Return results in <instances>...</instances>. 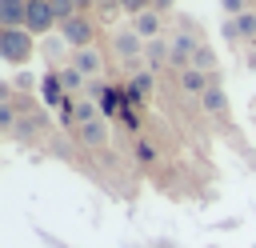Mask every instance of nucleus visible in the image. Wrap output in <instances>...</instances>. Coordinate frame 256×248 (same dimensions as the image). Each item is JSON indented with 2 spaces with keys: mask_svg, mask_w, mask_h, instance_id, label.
<instances>
[{
  "mask_svg": "<svg viewBox=\"0 0 256 248\" xmlns=\"http://www.w3.org/2000/svg\"><path fill=\"white\" fill-rule=\"evenodd\" d=\"M192 68H200V72H208V76H216V68H220V56H216V48L200 40V48L192 52Z\"/></svg>",
  "mask_w": 256,
  "mask_h": 248,
  "instance_id": "nucleus-12",
  "label": "nucleus"
},
{
  "mask_svg": "<svg viewBox=\"0 0 256 248\" xmlns=\"http://www.w3.org/2000/svg\"><path fill=\"white\" fill-rule=\"evenodd\" d=\"M252 4H256V0H252Z\"/></svg>",
  "mask_w": 256,
  "mask_h": 248,
  "instance_id": "nucleus-25",
  "label": "nucleus"
},
{
  "mask_svg": "<svg viewBox=\"0 0 256 248\" xmlns=\"http://www.w3.org/2000/svg\"><path fill=\"white\" fill-rule=\"evenodd\" d=\"M220 36H224V44H240V40H244L236 20H224V24H220Z\"/></svg>",
  "mask_w": 256,
  "mask_h": 248,
  "instance_id": "nucleus-19",
  "label": "nucleus"
},
{
  "mask_svg": "<svg viewBox=\"0 0 256 248\" xmlns=\"http://www.w3.org/2000/svg\"><path fill=\"white\" fill-rule=\"evenodd\" d=\"M52 12H56V20L64 24V20H72V16H80V8L72 4V0H52Z\"/></svg>",
  "mask_w": 256,
  "mask_h": 248,
  "instance_id": "nucleus-18",
  "label": "nucleus"
},
{
  "mask_svg": "<svg viewBox=\"0 0 256 248\" xmlns=\"http://www.w3.org/2000/svg\"><path fill=\"white\" fill-rule=\"evenodd\" d=\"M144 60H148V64H152V72H156L164 60H172V48H168L164 40H148V44H144Z\"/></svg>",
  "mask_w": 256,
  "mask_h": 248,
  "instance_id": "nucleus-13",
  "label": "nucleus"
},
{
  "mask_svg": "<svg viewBox=\"0 0 256 248\" xmlns=\"http://www.w3.org/2000/svg\"><path fill=\"white\" fill-rule=\"evenodd\" d=\"M76 136H80V144H88V148H104V144H108V124H104V120L80 124V128H76Z\"/></svg>",
  "mask_w": 256,
  "mask_h": 248,
  "instance_id": "nucleus-11",
  "label": "nucleus"
},
{
  "mask_svg": "<svg viewBox=\"0 0 256 248\" xmlns=\"http://www.w3.org/2000/svg\"><path fill=\"white\" fill-rule=\"evenodd\" d=\"M200 104H204V112H212V116H228V92L220 88V76H212V88L200 96Z\"/></svg>",
  "mask_w": 256,
  "mask_h": 248,
  "instance_id": "nucleus-9",
  "label": "nucleus"
},
{
  "mask_svg": "<svg viewBox=\"0 0 256 248\" xmlns=\"http://www.w3.org/2000/svg\"><path fill=\"white\" fill-rule=\"evenodd\" d=\"M116 8H120V12H128V20H136L140 12H148V8H152V0H116Z\"/></svg>",
  "mask_w": 256,
  "mask_h": 248,
  "instance_id": "nucleus-17",
  "label": "nucleus"
},
{
  "mask_svg": "<svg viewBox=\"0 0 256 248\" xmlns=\"http://www.w3.org/2000/svg\"><path fill=\"white\" fill-rule=\"evenodd\" d=\"M96 4H104V8H116V0H96Z\"/></svg>",
  "mask_w": 256,
  "mask_h": 248,
  "instance_id": "nucleus-24",
  "label": "nucleus"
},
{
  "mask_svg": "<svg viewBox=\"0 0 256 248\" xmlns=\"http://www.w3.org/2000/svg\"><path fill=\"white\" fill-rule=\"evenodd\" d=\"M32 36H48L52 28H60L56 12H52V0H28V24H24Z\"/></svg>",
  "mask_w": 256,
  "mask_h": 248,
  "instance_id": "nucleus-4",
  "label": "nucleus"
},
{
  "mask_svg": "<svg viewBox=\"0 0 256 248\" xmlns=\"http://www.w3.org/2000/svg\"><path fill=\"white\" fill-rule=\"evenodd\" d=\"M236 24H240V36L244 40H256V8H248L244 16H236Z\"/></svg>",
  "mask_w": 256,
  "mask_h": 248,
  "instance_id": "nucleus-16",
  "label": "nucleus"
},
{
  "mask_svg": "<svg viewBox=\"0 0 256 248\" xmlns=\"http://www.w3.org/2000/svg\"><path fill=\"white\" fill-rule=\"evenodd\" d=\"M60 40H64L72 52L92 48V44H96V24H92V16H88V12H80V16L64 20V24H60Z\"/></svg>",
  "mask_w": 256,
  "mask_h": 248,
  "instance_id": "nucleus-2",
  "label": "nucleus"
},
{
  "mask_svg": "<svg viewBox=\"0 0 256 248\" xmlns=\"http://www.w3.org/2000/svg\"><path fill=\"white\" fill-rule=\"evenodd\" d=\"M72 4H76V8L84 12V8H88V4H96V0H72Z\"/></svg>",
  "mask_w": 256,
  "mask_h": 248,
  "instance_id": "nucleus-23",
  "label": "nucleus"
},
{
  "mask_svg": "<svg viewBox=\"0 0 256 248\" xmlns=\"http://www.w3.org/2000/svg\"><path fill=\"white\" fill-rule=\"evenodd\" d=\"M52 72H56V80H60V88H64L68 96H76V92L84 88V80H88V76H84V72H80L76 64H56Z\"/></svg>",
  "mask_w": 256,
  "mask_h": 248,
  "instance_id": "nucleus-10",
  "label": "nucleus"
},
{
  "mask_svg": "<svg viewBox=\"0 0 256 248\" xmlns=\"http://www.w3.org/2000/svg\"><path fill=\"white\" fill-rule=\"evenodd\" d=\"M176 76H180V88H184L188 96H196V100L212 88V76H208V72H200V68H192V64H188L184 72H176Z\"/></svg>",
  "mask_w": 256,
  "mask_h": 248,
  "instance_id": "nucleus-6",
  "label": "nucleus"
},
{
  "mask_svg": "<svg viewBox=\"0 0 256 248\" xmlns=\"http://www.w3.org/2000/svg\"><path fill=\"white\" fill-rule=\"evenodd\" d=\"M12 88H24V92H32V76H24V72H20V76L12 80Z\"/></svg>",
  "mask_w": 256,
  "mask_h": 248,
  "instance_id": "nucleus-20",
  "label": "nucleus"
},
{
  "mask_svg": "<svg viewBox=\"0 0 256 248\" xmlns=\"http://www.w3.org/2000/svg\"><path fill=\"white\" fill-rule=\"evenodd\" d=\"M28 24V0H0V28H24Z\"/></svg>",
  "mask_w": 256,
  "mask_h": 248,
  "instance_id": "nucleus-7",
  "label": "nucleus"
},
{
  "mask_svg": "<svg viewBox=\"0 0 256 248\" xmlns=\"http://www.w3.org/2000/svg\"><path fill=\"white\" fill-rule=\"evenodd\" d=\"M68 64H76V68H80L88 80H96V76L104 72V56H100V48H96V44H92V48H80V52H72V60H68Z\"/></svg>",
  "mask_w": 256,
  "mask_h": 248,
  "instance_id": "nucleus-5",
  "label": "nucleus"
},
{
  "mask_svg": "<svg viewBox=\"0 0 256 248\" xmlns=\"http://www.w3.org/2000/svg\"><path fill=\"white\" fill-rule=\"evenodd\" d=\"M248 68L256 72V48H248Z\"/></svg>",
  "mask_w": 256,
  "mask_h": 248,
  "instance_id": "nucleus-22",
  "label": "nucleus"
},
{
  "mask_svg": "<svg viewBox=\"0 0 256 248\" xmlns=\"http://www.w3.org/2000/svg\"><path fill=\"white\" fill-rule=\"evenodd\" d=\"M128 24H132V28H136L144 40H156V36L164 32V12L148 8V12H140V16H136V20H128Z\"/></svg>",
  "mask_w": 256,
  "mask_h": 248,
  "instance_id": "nucleus-8",
  "label": "nucleus"
},
{
  "mask_svg": "<svg viewBox=\"0 0 256 248\" xmlns=\"http://www.w3.org/2000/svg\"><path fill=\"white\" fill-rule=\"evenodd\" d=\"M152 8H156V12H164V16H168V12H172V8H176V0H152Z\"/></svg>",
  "mask_w": 256,
  "mask_h": 248,
  "instance_id": "nucleus-21",
  "label": "nucleus"
},
{
  "mask_svg": "<svg viewBox=\"0 0 256 248\" xmlns=\"http://www.w3.org/2000/svg\"><path fill=\"white\" fill-rule=\"evenodd\" d=\"M144 44H148V40H144V36H140V32H136L132 24H128V28H116V32H112V52H116V56H120L124 64L140 60V56H144Z\"/></svg>",
  "mask_w": 256,
  "mask_h": 248,
  "instance_id": "nucleus-3",
  "label": "nucleus"
},
{
  "mask_svg": "<svg viewBox=\"0 0 256 248\" xmlns=\"http://www.w3.org/2000/svg\"><path fill=\"white\" fill-rule=\"evenodd\" d=\"M92 120H100V116H96V104L76 96V128H80V124H92Z\"/></svg>",
  "mask_w": 256,
  "mask_h": 248,
  "instance_id": "nucleus-14",
  "label": "nucleus"
},
{
  "mask_svg": "<svg viewBox=\"0 0 256 248\" xmlns=\"http://www.w3.org/2000/svg\"><path fill=\"white\" fill-rule=\"evenodd\" d=\"M252 8V0H220V12H224V20H236V16H244Z\"/></svg>",
  "mask_w": 256,
  "mask_h": 248,
  "instance_id": "nucleus-15",
  "label": "nucleus"
},
{
  "mask_svg": "<svg viewBox=\"0 0 256 248\" xmlns=\"http://www.w3.org/2000/svg\"><path fill=\"white\" fill-rule=\"evenodd\" d=\"M32 52H36V36L28 28H0V60L4 64L20 68L32 60Z\"/></svg>",
  "mask_w": 256,
  "mask_h": 248,
  "instance_id": "nucleus-1",
  "label": "nucleus"
}]
</instances>
